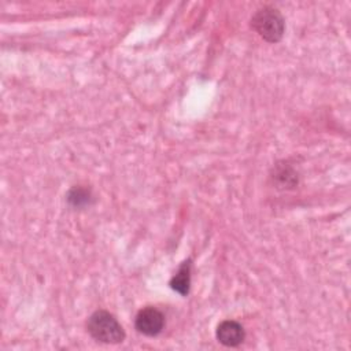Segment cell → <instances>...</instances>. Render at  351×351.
I'll return each instance as SVG.
<instances>
[{
  "label": "cell",
  "mask_w": 351,
  "mask_h": 351,
  "mask_svg": "<svg viewBox=\"0 0 351 351\" xmlns=\"http://www.w3.org/2000/svg\"><path fill=\"white\" fill-rule=\"evenodd\" d=\"M134 328L144 336H158L165 328V315L156 307L147 306L137 313L134 318Z\"/></svg>",
  "instance_id": "obj_3"
},
{
  "label": "cell",
  "mask_w": 351,
  "mask_h": 351,
  "mask_svg": "<svg viewBox=\"0 0 351 351\" xmlns=\"http://www.w3.org/2000/svg\"><path fill=\"white\" fill-rule=\"evenodd\" d=\"M273 178L280 185L278 188H292L298 182L296 171L287 165H278L274 170Z\"/></svg>",
  "instance_id": "obj_7"
},
{
  "label": "cell",
  "mask_w": 351,
  "mask_h": 351,
  "mask_svg": "<svg viewBox=\"0 0 351 351\" xmlns=\"http://www.w3.org/2000/svg\"><path fill=\"white\" fill-rule=\"evenodd\" d=\"M217 340L225 347H237L245 339V330L241 324L234 319H225L219 322L215 330Z\"/></svg>",
  "instance_id": "obj_4"
},
{
  "label": "cell",
  "mask_w": 351,
  "mask_h": 351,
  "mask_svg": "<svg viewBox=\"0 0 351 351\" xmlns=\"http://www.w3.org/2000/svg\"><path fill=\"white\" fill-rule=\"evenodd\" d=\"M93 196L89 188H84V186H73L69 192H67V202L70 203V206L75 207V208H82L86 207L92 203Z\"/></svg>",
  "instance_id": "obj_6"
},
{
  "label": "cell",
  "mask_w": 351,
  "mask_h": 351,
  "mask_svg": "<svg viewBox=\"0 0 351 351\" xmlns=\"http://www.w3.org/2000/svg\"><path fill=\"white\" fill-rule=\"evenodd\" d=\"M170 288L180 293L181 296H186L191 288V259L184 261L176 274L170 280Z\"/></svg>",
  "instance_id": "obj_5"
},
{
  "label": "cell",
  "mask_w": 351,
  "mask_h": 351,
  "mask_svg": "<svg viewBox=\"0 0 351 351\" xmlns=\"http://www.w3.org/2000/svg\"><path fill=\"white\" fill-rule=\"evenodd\" d=\"M251 27L265 41L277 43L282 38L285 30V21L277 8L271 5H265L256 10L251 16Z\"/></svg>",
  "instance_id": "obj_2"
},
{
  "label": "cell",
  "mask_w": 351,
  "mask_h": 351,
  "mask_svg": "<svg viewBox=\"0 0 351 351\" xmlns=\"http://www.w3.org/2000/svg\"><path fill=\"white\" fill-rule=\"evenodd\" d=\"M86 330L93 340L104 344L122 343L126 336L118 319L106 310H97L89 315Z\"/></svg>",
  "instance_id": "obj_1"
}]
</instances>
